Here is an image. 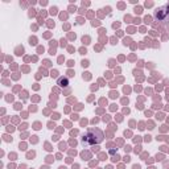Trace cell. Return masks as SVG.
Here are the masks:
<instances>
[{
    "instance_id": "6da1fadb",
    "label": "cell",
    "mask_w": 169,
    "mask_h": 169,
    "mask_svg": "<svg viewBox=\"0 0 169 169\" xmlns=\"http://www.w3.org/2000/svg\"><path fill=\"white\" fill-rule=\"evenodd\" d=\"M102 140H103V132L99 128H90V130H87L86 135H83L82 138L83 143L91 144V146L102 143Z\"/></svg>"
},
{
    "instance_id": "7a4b0ae2",
    "label": "cell",
    "mask_w": 169,
    "mask_h": 169,
    "mask_svg": "<svg viewBox=\"0 0 169 169\" xmlns=\"http://www.w3.org/2000/svg\"><path fill=\"white\" fill-rule=\"evenodd\" d=\"M153 17L157 21H169V4H164V5L159 7L153 12Z\"/></svg>"
},
{
    "instance_id": "3957f363",
    "label": "cell",
    "mask_w": 169,
    "mask_h": 169,
    "mask_svg": "<svg viewBox=\"0 0 169 169\" xmlns=\"http://www.w3.org/2000/svg\"><path fill=\"white\" fill-rule=\"evenodd\" d=\"M58 84H59L61 87H66L67 84H69V81H67V78L61 77V78H58Z\"/></svg>"
}]
</instances>
